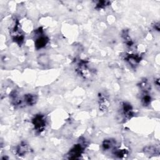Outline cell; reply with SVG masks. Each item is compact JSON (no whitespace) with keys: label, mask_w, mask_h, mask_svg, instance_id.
<instances>
[{"label":"cell","mask_w":160,"mask_h":160,"mask_svg":"<svg viewBox=\"0 0 160 160\" xmlns=\"http://www.w3.org/2000/svg\"><path fill=\"white\" fill-rule=\"evenodd\" d=\"M11 36L14 42L17 43L18 45H21L24 42V36L21 29L20 24L18 19H16L14 25L11 30Z\"/></svg>","instance_id":"7a4b0ae2"},{"label":"cell","mask_w":160,"mask_h":160,"mask_svg":"<svg viewBox=\"0 0 160 160\" xmlns=\"http://www.w3.org/2000/svg\"><path fill=\"white\" fill-rule=\"evenodd\" d=\"M141 59V56L137 54H129L126 55L125 57V60L131 67L133 68L136 67L140 63Z\"/></svg>","instance_id":"8992f818"},{"label":"cell","mask_w":160,"mask_h":160,"mask_svg":"<svg viewBox=\"0 0 160 160\" xmlns=\"http://www.w3.org/2000/svg\"><path fill=\"white\" fill-rule=\"evenodd\" d=\"M35 32L39 35L34 41L35 48L38 50L44 48L47 45L49 42V38L46 36L43 35V30L42 28H39L35 31Z\"/></svg>","instance_id":"3957f363"},{"label":"cell","mask_w":160,"mask_h":160,"mask_svg":"<svg viewBox=\"0 0 160 160\" xmlns=\"http://www.w3.org/2000/svg\"><path fill=\"white\" fill-rule=\"evenodd\" d=\"M34 129L37 133H41L47 126V118L43 114H37L32 119Z\"/></svg>","instance_id":"6da1fadb"},{"label":"cell","mask_w":160,"mask_h":160,"mask_svg":"<svg viewBox=\"0 0 160 160\" xmlns=\"http://www.w3.org/2000/svg\"><path fill=\"white\" fill-rule=\"evenodd\" d=\"M30 151L29 146L25 142H21L16 148V154L19 156H24Z\"/></svg>","instance_id":"ba28073f"},{"label":"cell","mask_w":160,"mask_h":160,"mask_svg":"<svg viewBox=\"0 0 160 160\" xmlns=\"http://www.w3.org/2000/svg\"><path fill=\"white\" fill-rule=\"evenodd\" d=\"M122 113L125 118L129 119L134 116V111L132 105L127 102L122 104Z\"/></svg>","instance_id":"52a82bcc"},{"label":"cell","mask_w":160,"mask_h":160,"mask_svg":"<svg viewBox=\"0 0 160 160\" xmlns=\"http://www.w3.org/2000/svg\"><path fill=\"white\" fill-rule=\"evenodd\" d=\"M38 62L39 64L42 66H46L49 64V59L47 55L46 54H41L38 58Z\"/></svg>","instance_id":"e0dca14e"},{"label":"cell","mask_w":160,"mask_h":160,"mask_svg":"<svg viewBox=\"0 0 160 160\" xmlns=\"http://www.w3.org/2000/svg\"><path fill=\"white\" fill-rule=\"evenodd\" d=\"M84 149V146L82 143L78 142L75 144L69 151L67 154L68 159H78L82 154Z\"/></svg>","instance_id":"277c9868"},{"label":"cell","mask_w":160,"mask_h":160,"mask_svg":"<svg viewBox=\"0 0 160 160\" xmlns=\"http://www.w3.org/2000/svg\"><path fill=\"white\" fill-rule=\"evenodd\" d=\"M10 97H11V102L14 106H18L21 104V99L19 97V95L16 91H14L11 92Z\"/></svg>","instance_id":"7c38bea8"},{"label":"cell","mask_w":160,"mask_h":160,"mask_svg":"<svg viewBox=\"0 0 160 160\" xmlns=\"http://www.w3.org/2000/svg\"><path fill=\"white\" fill-rule=\"evenodd\" d=\"M152 101V98L149 92H143L141 98V102L144 106H148L150 105Z\"/></svg>","instance_id":"4fadbf2b"},{"label":"cell","mask_w":160,"mask_h":160,"mask_svg":"<svg viewBox=\"0 0 160 160\" xmlns=\"http://www.w3.org/2000/svg\"><path fill=\"white\" fill-rule=\"evenodd\" d=\"M77 71L82 77L84 78L89 77L91 74V69L86 61H81L78 63Z\"/></svg>","instance_id":"5b68a950"},{"label":"cell","mask_w":160,"mask_h":160,"mask_svg":"<svg viewBox=\"0 0 160 160\" xmlns=\"http://www.w3.org/2000/svg\"><path fill=\"white\" fill-rule=\"evenodd\" d=\"M112 154L119 158H122L127 155L128 152L126 149H114L112 151Z\"/></svg>","instance_id":"2e32d148"},{"label":"cell","mask_w":160,"mask_h":160,"mask_svg":"<svg viewBox=\"0 0 160 160\" xmlns=\"http://www.w3.org/2000/svg\"><path fill=\"white\" fill-rule=\"evenodd\" d=\"M154 29L157 31H159V22H155V24L154 25Z\"/></svg>","instance_id":"d6986e66"},{"label":"cell","mask_w":160,"mask_h":160,"mask_svg":"<svg viewBox=\"0 0 160 160\" xmlns=\"http://www.w3.org/2000/svg\"><path fill=\"white\" fill-rule=\"evenodd\" d=\"M140 89L143 91V92H149L151 89V85L148 82V80L146 79L142 80L139 84Z\"/></svg>","instance_id":"5bb4252c"},{"label":"cell","mask_w":160,"mask_h":160,"mask_svg":"<svg viewBox=\"0 0 160 160\" xmlns=\"http://www.w3.org/2000/svg\"><path fill=\"white\" fill-rule=\"evenodd\" d=\"M122 38L124 41V42L126 44V46H128L129 47H131L133 44V41L131 39V37L129 36L128 31H124L122 32Z\"/></svg>","instance_id":"9a60e30c"},{"label":"cell","mask_w":160,"mask_h":160,"mask_svg":"<svg viewBox=\"0 0 160 160\" xmlns=\"http://www.w3.org/2000/svg\"><path fill=\"white\" fill-rule=\"evenodd\" d=\"M155 84L156 86L158 87V88H159V79H157L155 80Z\"/></svg>","instance_id":"ffe728a7"},{"label":"cell","mask_w":160,"mask_h":160,"mask_svg":"<svg viewBox=\"0 0 160 160\" xmlns=\"http://www.w3.org/2000/svg\"><path fill=\"white\" fill-rule=\"evenodd\" d=\"M144 152L149 156H158L159 154V149L154 146H148L144 148Z\"/></svg>","instance_id":"30bf717a"},{"label":"cell","mask_w":160,"mask_h":160,"mask_svg":"<svg viewBox=\"0 0 160 160\" xmlns=\"http://www.w3.org/2000/svg\"><path fill=\"white\" fill-rule=\"evenodd\" d=\"M110 3L111 2L109 1H99L96 3L95 8L97 9H103V8H106V6H109Z\"/></svg>","instance_id":"ac0fdd59"},{"label":"cell","mask_w":160,"mask_h":160,"mask_svg":"<svg viewBox=\"0 0 160 160\" xmlns=\"http://www.w3.org/2000/svg\"><path fill=\"white\" fill-rule=\"evenodd\" d=\"M23 101L27 106H33L34 105L37 101H38V97L36 94H31V93H28L26 94L23 96Z\"/></svg>","instance_id":"9c48e42d"},{"label":"cell","mask_w":160,"mask_h":160,"mask_svg":"<svg viewBox=\"0 0 160 160\" xmlns=\"http://www.w3.org/2000/svg\"><path fill=\"white\" fill-rule=\"evenodd\" d=\"M116 141L113 139H106L102 142V148L104 151H108L114 147Z\"/></svg>","instance_id":"8fae6325"}]
</instances>
